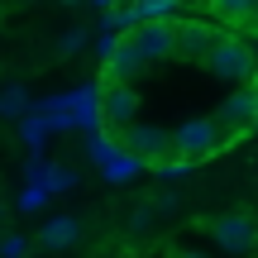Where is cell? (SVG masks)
Returning <instances> with one entry per match:
<instances>
[{
  "instance_id": "21",
  "label": "cell",
  "mask_w": 258,
  "mask_h": 258,
  "mask_svg": "<svg viewBox=\"0 0 258 258\" xmlns=\"http://www.w3.org/2000/svg\"><path fill=\"white\" fill-rule=\"evenodd\" d=\"M0 258H29V239L24 234H0Z\"/></svg>"
},
{
  "instance_id": "30",
  "label": "cell",
  "mask_w": 258,
  "mask_h": 258,
  "mask_svg": "<svg viewBox=\"0 0 258 258\" xmlns=\"http://www.w3.org/2000/svg\"><path fill=\"white\" fill-rule=\"evenodd\" d=\"M253 134H258V115H253Z\"/></svg>"
},
{
  "instance_id": "12",
  "label": "cell",
  "mask_w": 258,
  "mask_h": 258,
  "mask_svg": "<svg viewBox=\"0 0 258 258\" xmlns=\"http://www.w3.org/2000/svg\"><path fill=\"white\" fill-rule=\"evenodd\" d=\"M34 110V96L24 91V82H5L0 86V120H24V115Z\"/></svg>"
},
{
  "instance_id": "13",
  "label": "cell",
  "mask_w": 258,
  "mask_h": 258,
  "mask_svg": "<svg viewBox=\"0 0 258 258\" xmlns=\"http://www.w3.org/2000/svg\"><path fill=\"white\" fill-rule=\"evenodd\" d=\"M48 134H53V129H48L43 110H29L24 120H19V144H24L34 158H43V144H48Z\"/></svg>"
},
{
  "instance_id": "29",
  "label": "cell",
  "mask_w": 258,
  "mask_h": 258,
  "mask_svg": "<svg viewBox=\"0 0 258 258\" xmlns=\"http://www.w3.org/2000/svg\"><path fill=\"white\" fill-rule=\"evenodd\" d=\"M62 5H82V0H62Z\"/></svg>"
},
{
  "instance_id": "18",
  "label": "cell",
  "mask_w": 258,
  "mask_h": 258,
  "mask_svg": "<svg viewBox=\"0 0 258 258\" xmlns=\"http://www.w3.org/2000/svg\"><path fill=\"white\" fill-rule=\"evenodd\" d=\"M86 43H91V34H86L82 24H72V29H62V34H57V53H62V57H72V53H82Z\"/></svg>"
},
{
  "instance_id": "24",
  "label": "cell",
  "mask_w": 258,
  "mask_h": 258,
  "mask_svg": "<svg viewBox=\"0 0 258 258\" xmlns=\"http://www.w3.org/2000/svg\"><path fill=\"white\" fill-rule=\"evenodd\" d=\"M148 206H153L158 215H167V211H177V191H158V196H148Z\"/></svg>"
},
{
  "instance_id": "17",
  "label": "cell",
  "mask_w": 258,
  "mask_h": 258,
  "mask_svg": "<svg viewBox=\"0 0 258 258\" xmlns=\"http://www.w3.org/2000/svg\"><path fill=\"white\" fill-rule=\"evenodd\" d=\"M43 186H48V191H72V186H77V172H72V167H67V163H48V177H43Z\"/></svg>"
},
{
  "instance_id": "4",
  "label": "cell",
  "mask_w": 258,
  "mask_h": 258,
  "mask_svg": "<svg viewBox=\"0 0 258 258\" xmlns=\"http://www.w3.org/2000/svg\"><path fill=\"white\" fill-rule=\"evenodd\" d=\"M120 148L134 158L139 167H158L163 158H172V129H163V124H139L134 120L120 134Z\"/></svg>"
},
{
  "instance_id": "8",
  "label": "cell",
  "mask_w": 258,
  "mask_h": 258,
  "mask_svg": "<svg viewBox=\"0 0 258 258\" xmlns=\"http://www.w3.org/2000/svg\"><path fill=\"white\" fill-rule=\"evenodd\" d=\"M67 101V120L82 134H96L101 129V82H82L77 91H62Z\"/></svg>"
},
{
  "instance_id": "1",
  "label": "cell",
  "mask_w": 258,
  "mask_h": 258,
  "mask_svg": "<svg viewBox=\"0 0 258 258\" xmlns=\"http://www.w3.org/2000/svg\"><path fill=\"white\" fill-rule=\"evenodd\" d=\"M201 62H206V72H211L215 82H225V86H253V77H258V53L244 38H230V34L215 38V48Z\"/></svg>"
},
{
  "instance_id": "9",
  "label": "cell",
  "mask_w": 258,
  "mask_h": 258,
  "mask_svg": "<svg viewBox=\"0 0 258 258\" xmlns=\"http://www.w3.org/2000/svg\"><path fill=\"white\" fill-rule=\"evenodd\" d=\"M124 38L139 48V57H144L148 67H153V62H167L172 48H177V29L172 24H139L134 34H124Z\"/></svg>"
},
{
  "instance_id": "10",
  "label": "cell",
  "mask_w": 258,
  "mask_h": 258,
  "mask_svg": "<svg viewBox=\"0 0 258 258\" xmlns=\"http://www.w3.org/2000/svg\"><path fill=\"white\" fill-rule=\"evenodd\" d=\"M144 67H148V62L139 57V48L129 43V38H120V43H115V53L101 62V82H134Z\"/></svg>"
},
{
  "instance_id": "31",
  "label": "cell",
  "mask_w": 258,
  "mask_h": 258,
  "mask_svg": "<svg viewBox=\"0 0 258 258\" xmlns=\"http://www.w3.org/2000/svg\"><path fill=\"white\" fill-rule=\"evenodd\" d=\"M24 5H29V0H24Z\"/></svg>"
},
{
  "instance_id": "7",
  "label": "cell",
  "mask_w": 258,
  "mask_h": 258,
  "mask_svg": "<svg viewBox=\"0 0 258 258\" xmlns=\"http://www.w3.org/2000/svg\"><path fill=\"white\" fill-rule=\"evenodd\" d=\"M172 29H177V48H172V57H186V62H201V57L215 48V38L225 34V29L206 24V19H172Z\"/></svg>"
},
{
  "instance_id": "23",
  "label": "cell",
  "mask_w": 258,
  "mask_h": 258,
  "mask_svg": "<svg viewBox=\"0 0 258 258\" xmlns=\"http://www.w3.org/2000/svg\"><path fill=\"white\" fill-rule=\"evenodd\" d=\"M153 220H158V211H153V206H139V215H134V234H144V230H153Z\"/></svg>"
},
{
  "instance_id": "15",
  "label": "cell",
  "mask_w": 258,
  "mask_h": 258,
  "mask_svg": "<svg viewBox=\"0 0 258 258\" xmlns=\"http://www.w3.org/2000/svg\"><path fill=\"white\" fill-rule=\"evenodd\" d=\"M139 172H144V167H139L124 148H115L110 158H101V177H105L110 186H120V182H129V177H139Z\"/></svg>"
},
{
  "instance_id": "3",
  "label": "cell",
  "mask_w": 258,
  "mask_h": 258,
  "mask_svg": "<svg viewBox=\"0 0 258 258\" xmlns=\"http://www.w3.org/2000/svg\"><path fill=\"white\" fill-rule=\"evenodd\" d=\"M206 234H211L215 249H225V258H253L258 249V220L249 211H225L206 220Z\"/></svg>"
},
{
  "instance_id": "16",
  "label": "cell",
  "mask_w": 258,
  "mask_h": 258,
  "mask_svg": "<svg viewBox=\"0 0 258 258\" xmlns=\"http://www.w3.org/2000/svg\"><path fill=\"white\" fill-rule=\"evenodd\" d=\"M206 5H211V15H220V19H253L258 0H206Z\"/></svg>"
},
{
  "instance_id": "28",
  "label": "cell",
  "mask_w": 258,
  "mask_h": 258,
  "mask_svg": "<svg viewBox=\"0 0 258 258\" xmlns=\"http://www.w3.org/2000/svg\"><path fill=\"white\" fill-rule=\"evenodd\" d=\"M253 34H258V10H253Z\"/></svg>"
},
{
  "instance_id": "26",
  "label": "cell",
  "mask_w": 258,
  "mask_h": 258,
  "mask_svg": "<svg viewBox=\"0 0 258 258\" xmlns=\"http://www.w3.org/2000/svg\"><path fill=\"white\" fill-rule=\"evenodd\" d=\"M167 258H211V253H201V249H172Z\"/></svg>"
},
{
  "instance_id": "2",
  "label": "cell",
  "mask_w": 258,
  "mask_h": 258,
  "mask_svg": "<svg viewBox=\"0 0 258 258\" xmlns=\"http://www.w3.org/2000/svg\"><path fill=\"white\" fill-rule=\"evenodd\" d=\"M253 115H258V86H234L211 115L215 134H220V148H230L234 139L253 134Z\"/></svg>"
},
{
  "instance_id": "14",
  "label": "cell",
  "mask_w": 258,
  "mask_h": 258,
  "mask_svg": "<svg viewBox=\"0 0 258 258\" xmlns=\"http://www.w3.org/2000/svg\"><path fill=\"white\" fill-rule=\"evenodd\" d=\"M186 0H134L139 24H172V15H182Z\"/></svg>"
},
{
  "instance_id": "20",
  "label": "cell",
  "mask_w": 258,
  "mask_h": 258,
  "mask_svg": "<svg viewBox=\"0 0 258 258\" xmlns=\"http://www.w3.org/2000/svg\"><path fill=\"white\" fill-rule=\"evenodd\" d=\"M191 167H196V163H186V158H163L153 172L163 177V182H182V177H191Z\"/></svg>"
},
{
  "instance_id": "27",
  "label": "cell",
  "mask_w": 258,
  "mask_h": 258,
  "mask_svg": "<svg viewBox=\"0 0 258 258\" xmlns=\"http://www.w3.org/2000/svg\"><path fill=\"white\" fill-rule=\"evenodd\" d=\"M91 5H101V10H110V5H120V0H91Z\"/></svg>"
},
{
  "instance_id": "19",
  "label": "cell",
  "mask_w": 258,
  "mask_h": 258,
  "mask_svg": "<svg viewBox=\"0 0 258 258\" xmlns=\"http://www.w3.org/2000/svg\"><path fill=\"white\" fill-rule=\"evenodd\" d=\"M48 196H53V191H48L43 182H24V191H19V211H29V215H34V211H43V206H48Z\"/></svg>"
},
{
  "instance_id": "25",
  "label": "cell",
  "mask_w": 258,
  "mask_h": 258,
  "mask_svg": "<svg viewBox=\"0 0 258 258\" xmlns=\"http://www.w3.org/2000/svg\"><path fill=\"white\" fill-rule=\"evenodd\" d=\"M115 43H120V38H115V34H101V38H96V57H101V62H105V57L115 53Z\"/></svg>"
},
{
  "instance_id": "5",
  "label": "cell",
  "mask_w": 258,
  "mask_h": 258,
  "mask_svg": "<svg viewBox=\"0 0 258 258\" xmlns=\"http://www.w3.org/2000/svg\"><path fill=\"white\" fill-rule=\"evenodd\" d=\"M220 153V134H215L211 115L201 120H182L172 129V158H186V163H206V158Z\"/></svg>"
},
{
  "instance_id": "22",
  "label": "cell",
  "mask_w": 258,
  "mask_h": 258,
  "mask_svg": "<svg viewBox=\"0 0 258 258\" xmlns=\"http://www.w3.org/2000/svg\"><path fill=\"white\" fill-rule=\"evenodd\" d=\"M43 177H48V163L29 153V163H24V182H43Z\"/></svg>"
},
{
  "instance_id": "6",
  "label": "cell",
  "mask_w": 258,
  "mask_h": 258,
  "mask_svg": "<svg viewBox=\"0 0 258 258\" xmlns=\"http://www.w3.org/2000/svg\"><path fill=\"white\" fill-rule=\"evenodd\" d=\"M139 120V91L134 82H101V129L124 134Z\"/></svg>"
},
{
  "instance_id": "11",
  "label": "cell",
  "mask_w": 258,
  "mask_h": 258,
  "mask_svg": "<svg viewBox=\"0 0 258 258\" xmlns=\"http://www.w3.org/2000/svg\"><path fill=\"white\" fill-rule=\"evenodd\" d=\"M82 239V220H77L72 211H62V215H48L43 220V230H38V249H72V244Z\"/></svg>"
}]
</instances>
